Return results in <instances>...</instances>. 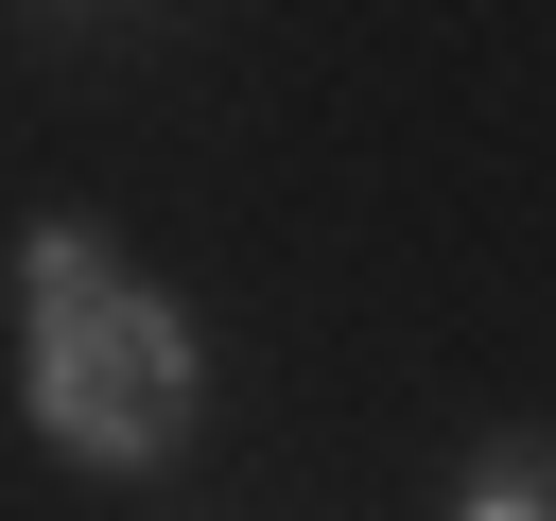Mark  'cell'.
<instances>
[{"label": "cell", "mask_w": 556, "mask_h": 521, "mask_svg": "<svg viewBox=\"0 0 556 521\" xmlns=\"http://www.w3.org/2000/svg\"><path fill=\"white\" fill-rule=\"evenodd\" d=\"M469 521H556V452H486V486H469Z\"/></svg>", "instance_id": "obj_2"}, {"label": "cell", "mask_w": 556, "mask_h": 521, "mask_svg": "<svg viewBox=\"0 0 556 521\" xmlns=\"http://www.w3.org/2000/svg\"><path fill=\"white\" fill-rule=\"evenodd\" d=\"M17 313H35V434L87 452V469H156L191 434V330L87 243V226H35L17 243Z\"/></svg>", "instance_id": "obj_1"}]
</instances>
